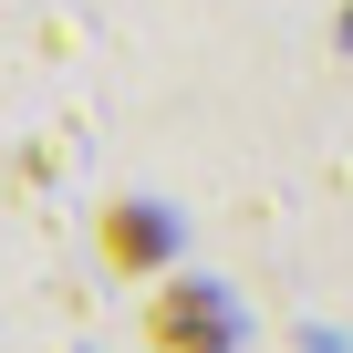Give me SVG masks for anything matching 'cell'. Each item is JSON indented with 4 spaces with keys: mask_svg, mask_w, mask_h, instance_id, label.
Segmentation results:
<instances>
[{
    "mask_svg": "<svg viewBox=\"0 0 353 353\" xmlns=\"http://www.w3.org/2000/svg\"><path fill=\"white\" fill-rule=\"evenodd\" d=\"M145 332H156V353H229V301L198 291V281H176V291L145 312Z\"/></svg>",
    "mask_w": 353,
    "mask_h": 353,
    "instance_id": "1",
    "label": "cell"
},
{
    "mask_svg": "<svg viewBox=\"0 0 353 353\" xmlns=\"http://www.w3.org/2000/svg\"><path fill=\"white\" fill-rule=\"evenodd\" d=\"M156 250H166V219H156V208H114V219H104V260L135 270V260H156Z\"/></svg>",
    "mask_w": 353,
    "mask_h": 353,
    "instance_id": "2",
    "label": "cell"
}]
</instances>
